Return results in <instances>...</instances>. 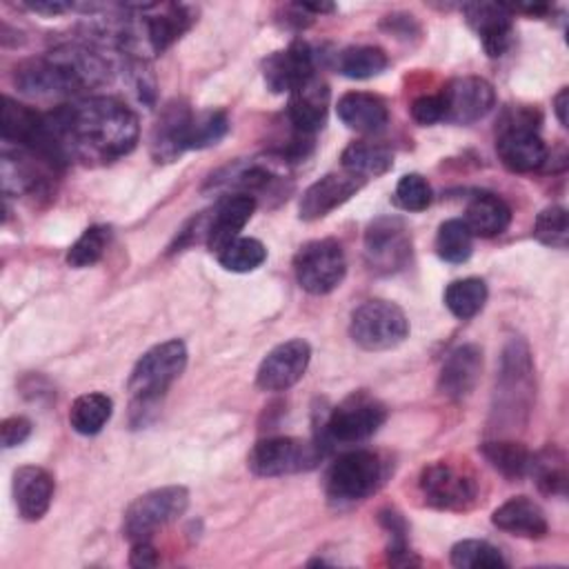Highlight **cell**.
Masks as SVG:
<instances>
[{
  "instance_id": "1",
  "label": "cell",
  "mask_w": 569,
  "mask_h": 569,
  "mask_svg": "<svg viewBox=\"0 0 569 569\" xmlns=\"http://www.w3.org/2000/svg\"><path fill=\"white\" fill-rule=\"evenodd\" d=\"M47 116L67 160L113 162L133 151L140 136L138 116L111 96L80 98Z\"/></svg>"
},
{
  "instance_id": "2",
  "label": "cell",
  "mask_w": 569,
  "mask_h": 569,
  "mask_svg": "<svg viewBox=\"0 0 569 569\" xmlns=\"http://www.w3.org/2000/svg\"><path fill=\"white\" fill-rule=\"evenodd\" d=\"M13 80L29 96H67L109 80L107 58L84 44H62L16 67Z\"/></svg>"
},
{
  "instance_id": "3",
  "label": "cell",
  "mask_w": 569,
  "mask_h": 569,
  "mask_svg": "<svg viewBox=\"0 0 569 569\" xmlns=\"http://www.w3.org/2000/svg\"><path fill=\"white\" fill-rule=\"evenodd\" d=\"M540 113L533 107H507L496 129V151L500 162L513 173H531L545 167L549 149L538 136Z\"/></svg>"
},
{
  "instance_id": "4",
  "label": "cell",
  "mask_w": 569,
  "mask_h": 569,
  "mask_svg": "<svg viewBox=\"0 0 569 569\" xmlns=\"http://www.w3.org/2000/svg\"><path fill=\"white\" fill-rule=\"evenodd\" d=\"M187 367V347L182 340H164L140 356L131 369L127 389L131 393L133 413H142L158 405L164 391Z\"/></svg>"
},
{
  "instance_id": "5",
  "label": "cell",
  "mask_w": 569,
  "mask_h": 569,
  "mask_svg": "<svg viewBox=\"0 0 569 569\" xmlns=\"http://www.w3.org/2000/svg\"><path fill=\"white\" fill-rule=\"evenodd\" d=\"M387 420V407L367 391H353L322 420L316 442L322 451L331 445H353L371 438Z\"/></svg>"
},
{
  "instance_id": "6",
  "label": "cell",
  "mask_w": 569,
  "mask_h": 569,
  "mask_svg": "<svg viewBox=\"0 0 569 569\" xmlns=\"http://www.w3.org/2000/svg\"><path fill=\"white\" fill-rule=\"evenodd\" d=\"M533 362L525 340L511 338L505 345L500 373L496 385V405L493 413L498 422L505 427L522 425L525 420L520 413H529L531 398H533Z\"/></svg>"
},
{
  "instance_id": "7",
  "label": "cell",
  "mask_w": 569,
  "mask_h": 569,
  "mask_svg": "<svg viewBox=\"0 0 569 569\" xmlns=\"http://www.w3.org/2000/svg\"><path fill=\"white\" fill-rule=\"evenodd\" d=\"M385 478L382 460L376 451L353 449L338 456L325 476V493L333 505H351L371 496Z\"/></svg>"
},
{
  "instance_id": "8",
  "label": "cell",
  "mask_w": 569,
  "mask_h": 569,
  "mask_svg": "<svg viewBox=\"0 0 569 569\" xmlns=\"http://www.w3.org/2000/svg\"><path fill=\"white\" fill-rule=\"evenodd\" d=\"M189 507V491L180 485L151 489L138 496L122 516V536L129 542L149 540L158 529L178 520Z\"/></svg>"
},
{
  "instance_id": "9",
  "label": "cell",
  "mask_w": 569,
  "mask_h": 569,
  "mask_svg": "<svg viewBox=\"0 0 569 569\" xmlns=\"http://www.w3.org/2000/svg\"><path fill=\"white\" fill-rule=\"evenodd\" d=\"M349 336L365 351H387L405 342L409 320L396 302L373 298L351 313Z\"/></svg>"
},
{
  "instance_id": "10",
  "label": "cell",
  "mask_w": 569,
  "mask_h": 569,
  "mask_svg": "<svg viewBox=\"0 0 569 569\" xmlns=\"http://www.w3.org/2000/svg\"><path fill=\"white\" fill-rule=\"evenodd\" d=\"M322 449L316 440H302L293 436H271L258 440L249 456L247 465L256 476L276 478L289 473H302L318 467Z\"/></svg>"
},
{
  "instance_id": "11",
  "label": "cell",
  "mask_w": 569,
  "mask_h": 569,
  "mask_svg": "<svg viewBox=\"0 0 569 569\" xmlns=\"http://www.w3.org/2000/svg\"><path fill=\"white\" fill-rule=\"evenodd\" d=\"M418 487L427 505L445 511H465L478 500L476 473L465 462L436 460L427 465Z\"/></svg>"
},
{
  "instance_id": "12",
  "label": "cell",
  "mask_w": 569,
  "mask_h": 569,
  "mask_svg": "<svg viewBox=\"0 0 569 569\" xmlns=\"http://www.w3.org/2000/svg\"><path fill=\"white\" fill-rule=\"evenodd\" d=\"M293 273L298 284L311 296L331 293L347 273L342 244L333 238L305 242L293 256Z\"/></svg>"
},
{
  "instance_id": "13",
  "label": "cell",
  "mask_w": 569,
  "mask_h": 569,
  "mask_svg": "<svg viewBox=\"0 0 569 569\" xmlns=\"http://www.w3.org/2000/svg\"><path fill=\"white\" fill-rule=\"evenodd\" d=\"M411 258V233L396 216L376 218L365 231V260L376 273H396Z\"/></svg>"
},
{
  "instance_id": "14",
  "label": "cell",
  "mask_w": 569,
  "mask_h": 569,
  "mask_svg": "<svg viewBox=\"0 0 569 569\" xmlns=\"http://www.w3.org/2000/svg\"><path fill=\"white\" fill-rule=\"evenodd\" d=\"M445 118L453 124H471L482 120L496 104V91L491 82L478 76H462L447 82L440 91Z\"/></svg>"
},
{
  "instance_id": "15",
  "label": "cell",
  "mask_w": 569,
  "mask_h": 569,
  "mask_svg": "<svg viewBox=\"0 0 569 569\" xmlns=\"http://www.w3.org/2000/svg\"><path fill=\"white\" fill-rule=\"evenodd\" d=\"M311 360V347L302 338H293L273 347L260 362L256 385L262 391H287L307 371Z\"/></svg>"
},
{
  "instance_id": "16",
  "label": "cell",
  "mask_w": 569,
  "mask_h": 569,
  "mask_svg": "<svg viewBox=\"0 0 569 569\" xmlns=\"http://www.w3.org/2000/svg\"><path fill=\"white\" fill-rule=\"evenodd\" d=\"M469 27L478 33L480 44L489 58H500L513 44V13L500 2H469L462 4Z\"/></svg>"
},
{
  "instance_id": "17",
  "label": "cell",
  "mask_w": 569,
  "mask_h": 569,
  "mask_svg": "<svg viewBox=\"0 0 569 569\" xmlns=\"http://www.w3.org/2000/svg\"><path fill=\"white\" fill-rule=\"evenodd\" d=\"M191 116L193 111L184 100H171L160 109L149 138L151 158L156 162H173L189 151Z\"/></svg>"
},
{
  "instance_id": "18",
  "label": "cell",
  "mask_w": 569,
  "mask_h": 569,
  "mask_svg": "<svg viewBox=\"0 0 569 569\" xmlns=\"http://www.w3.org/2000/svg\"><path fill=\"white\" fill-rule=\"evenodd\" d=\"M362 184H365V180H360L358 176H353L345 169L322 176L320 180H316L313 184H309L305 189L300 204H298L300 220L313 222V220L325 218L327 213H331L333 209L345 204L351 196H356L362 189Z\"/></svg>"
},
{
  "instance_id": "19",
  "label": "cell",
  "mask_w": 569,
  "mask_h": 569,
  "mask_svg": "<svg viewBox=\"0 0 569 569\" xmlns=\"http://www.w3.org/2000/svg\"><path fill=\"white\" fill-rule=\"evenodd\" d=\"M313 73V51L305 40H293L289 47L273 51L262 62L264 84L273 93H291Z\"/></svg>"
},
{
  "instance_id": "20",
  "label": "cell",
  "mask_w": 569,
  "mask_h": 569,
  "mask_svg": "<svg viewBox=\"0 0 569 569\" xmlns=\"http://www.w3.org/2000/svg\"><path fill=\"white\" fill-rule=\"evenodd\" d=\"M327 111H329V84L316 73L289 93L287 118H289V124L300 136L311 138L316 131H320L327 122Z\"/></svg>"
},
{
  "instance_id": "21",
  "label": "cell",
  "mask_w": 569,
  "mask_h": 569,
  "mask_svg": "<svg viewBox=\"0 0 569 569\" xmlns=\"http://www.w3.org/2000/svg\"><path fill=\"white\" fill-rule=\"evenodd\" d=\"M256 207H258L256 198H251L247 193L224 196L216 204L213 213L207 220L204 242H207L209 251L218 256L227 244H231L236 238H240V231L253 216Z\"/></svg>"
},
{
  "instance_id": "22",
  "label": "cell",
  "mask_w": 569,
  "mask_h": 569,
  "mask_svg": "<svg viewBox=\"0 0 569 569\" xmlns=\"http://www.w3.org/2000/svg\"><path fill=\"white\" fill-rule=\"evenodd\" d=\"M53 491H56L53 476L42 467L24 465L13 471L11 493L22 520H29V522L40 520L51 507Z\"/></svg>"
},
{
  "instance_id": "23",
  "label": "cell",
  "mask_w": 569,
  "mask_h": 569,
  "mask_svg": "<svg viewBox=\"0 0 569 569\" xmlns=\"http://www.w3.org/2000/svg\"><path fill=\"white\" fill-rule=\"evenodd\" d=\"M482 373V349L478 345L456 347L442 362L438 376V389L449 398L469 396Z\"/></svg>"
},
{
  "instance_id": "24",
  "label": "cell",
  "mask_w": 569,
  "mask_h": 569,
  "mask_svg": "<svg viewBox=\"0 0 569 569\" xmlns=\"http://www.w3.org/2000/svg\"><path fill=\"white\" fill-rule=\"evenodd\" d=\"M491 522L500 531L531 540L545 538L549 531L545 511L540 509L538 502H533L527 496H513L507 502H502L498 509H493Z\"/></svg>"
},
{
  "instance_id": "25",
  "label": "cell",
  "mask_w": 569,
  "mask_h": 569,
  "mask_svg": "<svg viewBox=\"0 0 569 569\" xmlns=\"http://www.w3.org/2000/svg\"><path fill=\"white\" fill-rule=\"evenodd\" d=\"M338 118L358 133H376L389 122L387 102L367 91H349L338 100Z\"/></svg>"
},
{
  "instance_id": "26",
  "label": "cell",
  "mask_w": 569,
  "mask_h": 569,
  "mask_svg": "<svg viewBox=\"0 0 569 569\" xmlns=\"http://www.w3.org/2000/svg\"><path fill=\"white\" fill-rule=\"evenodd\" d=\"M511 222V209L509 204L489 191H482L471 198L465 213V224L473 236L480 238H493L500 236Z\"/></svg>"
},
{
  "instance_id": "27",
  "label": "cell",
  "mask_w": 569,
  "mask_h": 569,
  "mask_svg": "<svg viewBox=\"0 0 569 569\" xmlns=\"http://www.w3.org/2000/svg\"><path fill=\"white\" fill-rule=\"evenodd\" d=\"M340 164L345 171L358 176L360 180L378 178L393 167V153L389 151V147L380 142L360 140V142H351L342 151Z\"/></svg>"
},
{
  "instance_id": "28",
  "label": "cell",
  "mask_w": 569,
  "mask_h": 569,
  "mask_svg": "<svg viewBox=\"0 0 569 569\" xmlns=\"http://www.w3.org/2000/svg\"><path fill=\"white\" fill-rule=\"evenodd\" d=\"M111 413H113V402L109 396L100 391L82 393L71 402L69 425L80 436H96L109 422Z\"/></svg>"
},
{
  "instance_id": "29",
  "label": "cell",
  "mask_w": 569,
  "mask_h": 569,
  "mask_svg": "<svg viewBox=\"0 0 569 569\" xmlns=\"http://www.w3.org/2000/svg\"><path fill=\"white\" fill-rule=\"evenodd\" d=\"M480 453L485 460L505 478L518 480L529 473L531 451L516 440H489L480 445Z\"/></svg>"
},
{
  "instance_id": "30",
  "label": "cell",
  "mask_w": 569,
  "mask_h": 569,
  "mask_svg": "<svg viewBox=\"0 0 569 569\" xmlns=\"http://www.w3.org/2000/svg\"><path fill=\"white\" fill-rule=\"evenodd\" d=\"M387 64H389L387 53L380 47H371V44L347 47L336 58L338 71L351 80H367V78L380 76L387 69Z\"/></svg>"
},
{
  "instance_id": "31",
  "label": "cell",
  "mask_w": 569,
  "mask_h": 569,
  "mask_svg": "<svg viewBox=\"0 0 569 569\" xmlns=\"http://www.w3.org/2000/svg\"><path fill=\"white\" fill-rule=\"evenodd\" d=\"M529 473L533 476L538 489L547 496H565L567 491V462L565 453L556 447H547L531 453Z\"/></svg>"
},
{
  "instance_id": "32",
  "label": "cell",
  "mask_w": 569,
  "mask_h": 569,
  "mask_svg": "<svg viewBox=\"0 0 569 569\" xmlns=\"http://www.w3.org/2000/svg\"><path fill=\"white\" fill-rule=\"evenodd\" d=\"M487 296L489 291L482 278H460L449 282V287L445 289V305L456 318L469 320L476 313H480V309L487 302Z\"/></svg>"
},
{
  "instance_id": "33",
  "label": "cell",
  "mask_w": 569,
  "mask_h": 569,
  "mask_svg": "<svg viewBox=\"0 0 569 569\" xmlns=\"http://www.w3.org/2000/svg\"><path fill=\"white\" fill-rule=\"evenodd\" d=\"M473 249V233L460 218L445 220L436 233V251L445 262L460 264L469 260Z\"/></svg>"
},
{
  "instance_id": "34",
  "label": "cell",
  "mask_w": 569,
  "mask_h": 569,
  "mask_svg": "<svg viewBox=\"0 0 569 569\" xmlns=\"http://www.w3.org/2000/svg\"><path fill=\"white\" fill-rule=\"evenodd\" d=\"M449 560L458 569H500L507 565L502 553L498 551V547H493L487 540H476V538L456 542L451 547Z\"/></svg>"
},
{
  "instance_id": "35",
  "label": "cell",
  "mask_w": 569,
  "mask_h": 569,
  "mask_svg": "<svg viewBox=\"0 0 569 569\" xmlns=\"http://www.w3.org/2000/svg\"><path fill=\"white\" fill-rule=\"evenodd\" d=\"M218 262L233 273H249L267 260V247L256 238H236L218 256Z\"/></svg>"
},
{
  "instance_id": "36",
  "label": "cell",
  "mask_w": 569,
  "mask_h": 569,
  "mask_svg": "<svg viewBox=\"0 0 569 569\" xmlns=\"http://www.w3.org/2000/svg\"><path fill=\"white\" fill-rule=\"evenodd\" d=\"M111 238V229L104 224H91L82 231V236L69 247L67 251V264L73 269H84L96 264Z\"/></svg>"
},
{
  "instance_id": "37",
  "label": "cell",
  "mask_w": 569,
  "mask_h": 569,
  "mask_svg": "<svg viewBox=\"0 0 569 569\" xmlns=\"http://www.w3.org/2000/svg\"><path fill=\"white\" fill-rule=\"evenodd\" d=\"M229 133V118L220 109H207L191 116L189 149H207L218 144Z\"/></svg>"
},
{
  "instance_id": "38",
  "label": "cell",
  "mask_w": 569,
  "mask_h": 569,
  "mask_svg": "<svg viewBox=\"0 0 569 569\" xmlns=\"http://www.w3.org/2000/svg\"><path fill=\"white\" fill-rule=\"evenodd\" d=\"M533 236L540 244L551 247V249H567L569 242V220H567V209L560 204H551L542 209L536 216L533 222Z\"/></svg>"
},
{
  "instance_id": "39",
  "label": "cell",
  "mask_w": 569,
  "mask_h": 569,
  "mask_svg": "<svg viewBox=\"0 0 569 569\" xmlns=\"http://www.w3.org/2000/svg\"><path fill=\"white\" fill-rule=\"evenodd\" d=\"M433 191L425 176L420 173H407L398 180L393 200L405 211H425L431 204Z\"/></svg>"
},
{
  "instance_id": "40",
  "label": "cell",
  "mask_w": 569,
  "mask_h": 569,
  "mask_svg": "<svg viewBox=\"0 0 569 569\" xmlns=\"http://www.w3.org/2000/svg\"><path fill=\"white\" fill-rule=\"evenodd\" d=\"M411 118L418 124H436L445 118V107H442V98L440 93L436 96H420L411 102Z\"/></svg>"
},
{
  "instance_id": "41",
  "label": "cell",
  "mask_w": 569,
  "mask_h": 569,
  "mask_svg": "<svg viewBox=\"0 0 569 569\" xmlns=\"http://www.w3.org/2000/svg\"><path fill=\"white\" fill-rule=\"evenodd\" d=\"M0 433H2V445L7 449L18 447L31 436V420L24 416H11V418L2 420Z\"/></svg>"
},
{
  "instance_id": "42",
  "label": "cell",
  "mask_w": 569,
  "mask_h": 569,
  "mask_svg": "<svg viewBox=\"0 0 569 569\" xmlns=\"http://www.w3.org/2000/svg\"><path fill=\"white\" fill-rule=\"evenodd\" d=\"M131 545H133L131 553H129L131 567H156L158 565V551L149 540H138Z\"/></svg>"
},
{
  "instance_id": "43",
  "label": "cell",
  "mask_w": 569,
  "mask_h": 569,
  "mask_svg": "<svg viewBox=\"0 0 569 569\" xmlns=\"http://www.w3.org/2000/svg\"><path fill=\"white\" fill-rule=\"evenodd\" d=\"M24 7L36 11V13H44V16H58V13H64V11L73 9V4L60 2V0H38V2H27Z\"/></svg>"
},
{
  "instance_id": "44",
  "label": "cell",
  "mask_w": 569,
  "mask_h": 569,
  "mask_svg": "<svg viewBox=\"0 0 569 569\" xmlns=\"http://www.w3.org/2000/svg\"><path fill=\"white\" fill-rule=\"evenodd\" d=\"M567 109H569V89L562 87L556 98H553V111H556V118L562 127H569V118H567Z\"/></svg>"
}]
</instances>
